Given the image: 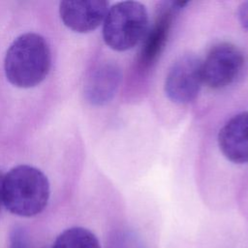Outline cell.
<instances>
[{"label": "cell", "mask_w": 248, "mask_h": 248, "mask_svg": "<svg viewBox=\"0 0 248 248\" xmlns=\"http://www.w3.org/2000/svg\"><path fill=\"white\" fill-rule=\"evenodd\" d=\"M50 64V48L46 39L28 32L18 36L9 46L4 71L10 83L19 88H30L45 79Z\"/></svg>", "instance_id": "cell-1"}, {"label": "cell", "mask_w": 248, "mask_h": 248, "mask_svg": "<svg viewBox=\"0 0 248 248\" xmlns=\"http://www.w3.org/2000/svg\"><path fill=\"white\" fill-rule=\"evenodd\" d=\"M50 187L45 173L35 167L19 165L4 176L3 203L13 214L31 217L47 204Z\"/></svg>", "instance_id": "cell-2"}, {"label": "cell", "mask_w": 248, "mask_h": 248, "mask_svg": "<svg viewBox=\"0 0 248 248\" xmlns=\"http://www.w3.org/2000/svg\"><path fill=\"white\" fill-rule=\"evenodd\" d=\"M148 26L144 5L137 1H123L108 9L103 24V39L117 51L134 47L141 40Z\"/></svg>", "instance_id": "cell-3"}, {"label": "cell", "mask_w": 248, "mask_h": 248, "mask_svg": "<svg viewBox=\"0 0 248 248\" xmlns=\"http://www.w3.org/2000/svg\"><path fill=\"white\" fill-rule=\"evenodd\" d=\"M244 66V54L236 46L218 44L209 50L202 63V80L212 89L225 88L241 76Z\"/></svg>", "instance_id": "cell-4"}, {"label": "cell", "mask_w": 248, "mask_h": 248, "mask_svg": "<svg viewBox=\"0 0 248 248\" xmlns=\"http://www.w3.org/2000/svg\"><path fill=\"white\" fill-rule=\"evenodd\" d=\"M202 63L196 55L184 54L171 65L165 80V92L171 102L185 105L196 99L203 82Z\"/></svg>", "instance_id": "cell-5"}, {"label": "cell", "mask_w": 248, "mask_h": 248, "mask_svg": "<svg viewBox=\"0 0 248 248\" xmlns=\"http://www.w3.org/2000/svg\"><path fill=\"white\" fill-rule=\"evenodd\" d=\"M108 2L103 0L62 1L59 4V15L63 23L78 33H88L95 30L107 16Z\"/></svg>", "instance_id": "cell-6"}, {"label": "cell", "mask_w": 248, "mask_h": 248, "mask_svg": "<svg viewBox=\"0 0 248 248\" xmlns=\"http://www.w3.org/2000/svg\"><path fill=\"white\" fill-rule=\"evenodd\" d=\"M185 4L186 2H172L159 13L153 27L146 35L140 53L139 64L141 69H147L152 66L163 52L170 34L173 15Z\"/></svg>", "instance_id": "cell-7"}, {"label": "cell", "mask_w": 248, "mask_h": 248, "mask_svg": "<svg viewBox=\"0 0 248 248\" xmlns=\"http://www.w3.org/2000/svg\"><path fill=\"white\" fill-rule=\"evenodd\" d=\"M218 144L229 161L234 164L248 163V111L232 116L221 128Z\"/></svg>", "instance_id": "cell-8"}, {"label": "cell", "mask_w": 248, "mask_h": 248, "mask_svg": "<svg viewBox=\"0 0 248 248\" xmlns=\"http://www.w3.org/2000/svg\"><path fill=\"white\" fill-rule=\"evenodd\" d=\"M120 81L121 71L116 64L105 62L98 65L86 79L84 85L86 100L96 106L107 104L113 98Z\"/></svg>", "instance_id": "cell-9"}, {"label": "cell", "mask_w": 248, "mask_h": 248, "mask_svg": "<svg viewBox=\"0 0 248 248\" xmlns=\"http://www.w3.org/2000/svg\"><path fill=\"white\" fill-rule=\"evenodd\" d=\"M52 248H101L98 238L87 229L70 228L61 232Z\"/></svg>", "instance_id": "cell-10"}, {"label": "cell", "mask_w": 248, "mask_h": 248, "mask_svg": "<svg viewBox=\"0 0 248 248\" xmlns=\"http://www.w3.org/2000/svg\"><path fill=\"white\" fill-rule=\"evenodd\" d=\"M10 248H32L23 228L16 227L10 234Z\"/></svg>", "instance_id": "cell-11"}, {"label": "cell", "mask_w": 248, "mask_h": 248, "mask_svg": "<svg viewBox=\"0 0 248 248\" xmlns=\"http://www.w3.org/2000/svg\"><path fill=\"white\" fill-rule=\"evenodd\" d=\"M238 19L243 28L248 30V1L243 2L238 7Z\"/></svg>", "instance_id": "cell-12"}, {"label": "cell", "mask_w": 248, "mask_h": 248, "mask_svg": "<svg viewBox=\"0 0 248 248\" xmlns=\"http://www.w3.org/2000/svg\"><path fill=\"white\" fill-rule=\"evenodd\" d=\"M4 174L0 171V209L3 203V186H4Z\"/></svg>", "instance_id": "cell-13"}]
</instances>
